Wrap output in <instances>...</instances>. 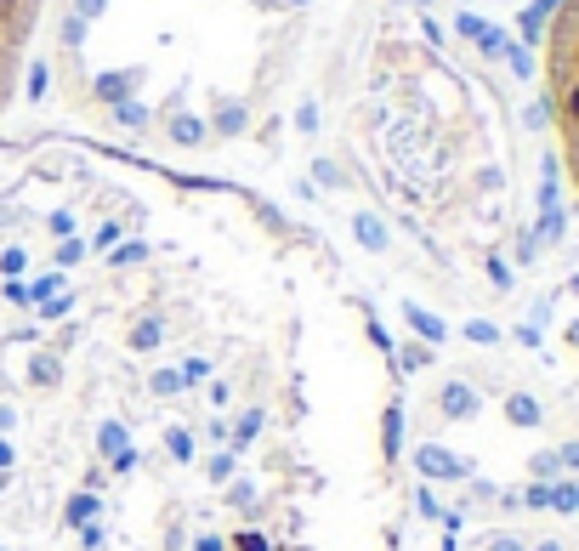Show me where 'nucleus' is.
Returning a JSON list of instances; mask_svg holds the SVG:
<instances>
[{
	"instance_id": "1",
	"label": "nucleus",
	"mask_w": 579,
	"mask_h": 551,
	"mask_svg": "<svg viewBox=\"0 0 579 551\" xmlns=\"http://www.w3.org/2000/svg\"><path fill=\"white\" fill-rule=\"evenodd\" d=\"M398 381L245 182L0 137V551H398Z\"/></svg>"
},
{
	"instance_id": "2",
	"label": "nucleus",
	"mask_w": 579,
	"mask_h": 551,
	"mask_svg": "<svg viewBox=\"0 0 579 551\" xmlns=\"http://www.w3.org/2000/svg\"><path fill=\"white\" fill-rule=\"evenodd\" d=\"M540 91H545V120L557 137L562 171L579 194V0H557L545 23L540 46Z\"/></svg>"
},
{
	"instance_id": "3",
	"label": "nucleus",
	"mask_w": 579,
	"mask_h": 551,
	"mask_svg": "<svg viewBox=\"0 0 579 551\" xmlns=\"http://www.w3.org/2000/svg\"><path fill=\"white\" fill-rule=\"evenodd\" d=\"M40 23H46V0H0V114L18 103Z\"/></svg>"
}]
</instances>
